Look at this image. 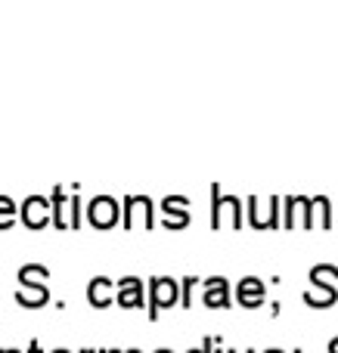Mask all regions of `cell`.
<instances>
[{"label": "cell", "mask_w": 338, "mask_h": 353, "mask_svg": "<svg viewBox=\"0 0 338 353\" xmlns=\"http://www.w3.org/2000/svg\"><path fill=\"white\" fill-rule=\"evenodd\" d=\"M180 301V285L174 279H152L149 285V319H159V310L165 307H174Z\"/></svg>", "instance_id": "cell-1"}, {"label": "cell", "mask_w": 338, "mask_h": 353, "mask_svg": "<svg viewBox=\"0 0 338 353\" xmlns=\"http://www.w3.org/2000/svg\"><path fill=\"white\" fill-rule=\"evenodd\" d=\"M118 214H121V205L109 195H97V199L87 205V220H90L97 230H112L118 223Z\"/></svg>", "instance_id": "cell-2"}, {"label": "cell", "mask_w": 338, "mask_h": 353, "mask_svg": "<svg viewBox=\"0 0 338 353\" xmlns=\"http://www.w3.org/2000/svg\"><path fill=\"white\" fill-rule=\"evenodd\" d=\"M121 208H124V230H134L137 214H143V226H146V230L155 226V211H152L155 205L149 195H128Z\"/></svg>", "instance_id": "cell-3"}, {"label": "cell", "mask_w": 338, "mask_h": 353, "mask_svg": "<svg viewBox=\"0 0 338 353\" xmlns=\"http://www.w3.org/2000/svg\"><path fill=\"white\" fill-rule=\"evenodd\" d=\"M227 214L230 223H233V230H239L242 223V205L236 199H223L221 195V186H211V223H215V230L221 226V217Z\"/></svg>", "instance_id": "cell-4"}, {"label": "cell", "mask_w": 338, "mask_h": 353, "mask_svg": "<svg viewBox=\"0 0 338 353\" xmlns=\"http://www.w3.org/2000/svg\"><path fill=\"white\" fill-rule=\"evenodd\" d=\"M283 223H286V230H310V226H314L310 199H304V195H289V199H286Z\"/></svg>", "instance_id": "cell-5"}, {"label": "cell", "mask_w": 338, "mask_h": 353, "mask_svg": "<svg viewBox=\"0 0 338 353\" xmlns=\"http://www.w3.org/2000/svg\"><path fill=\"white\" fill-rule=\"evenodd\" d=\"M248 220L255 230H277L279 226V199H267L261 205L258 199L248 201Z\"/></svg>", "instance_id": "cell-6"}, {"label": "cell", "mask_w": 338, "mask_h": 353, "mask_svg": "<svg viewBox=\"0 0 338 353\" xmlns=\"http://www.w3.org/2000/svg\"><path fill=\"white\" fill-rule=\"evenodd\" d=\"M22 220L28 230H43L50 223V199L43 195H28L22 205Z\"/></svg>", "instance_id": "cell-7"}, {"label": "cell", "mask_w": 338, "mask_h": 353, "mask_svg": "<svg viewBox=\"0 0 338 353\" xmlns=\"http://www.w3.org/2000/svg\"><path fill=\"white\" fill-rule=\"evenodd\" d=\"M118 304H121L124 310H140V307L146 304V298H143V282L134 279V276H124V279L118 282Z\"/></svg>", "instance_id": "cell-8"}, {"label": "cell", "mask_w": 338, "mask_h": 353, "mask_svg": "<svg viewBox=\"0 0 338 353\" xmlns=\"http://www.w3.org/2000/svg\"><path fill=\"white\" fill-rule=\"evenodd\" d=\"M236 298H239L242 307L255 310V307L264 304V282H258L255 276H246V279L236 285Z\"/></svg>", "instance_id": "cell-9"}, {"label": "cell", "mask_w": 338, "mask_h": 353, "mask_svg": "<svg viewBox=\"0 0 338 353\" xmlns=\"http://www.w3.org/2000/svg\"><path fill=\"white\" fill-rule=\"evenodd\" d=\"M50 298L47 292V282H28V285H22L19 282V292H16V301L22 307H43Z\"/></svg>", "instance_id": "cell-10"}, {"label": "cell", "mask_w": 338, "mask_h": 353, "mask_svg": "<svg viewBox=\"0 0 338 353\" xmlns=\"http://www.w3.org/2000/svg\"><path fill=\"white\" fill-rule=\"evenodd\" d=\"M304 304L314 307V310H323V307L335 304V285L332 282H314V288L304 292Z\"/></svg>", "instance_id": "cell-11"}, {"label": "cell", "mask_w": 338, "mask_h": 353, "mask_svg": "<svg viewBox=\"0 0 338 353\" xmlns=\"http://www.w3.org/2000/svg\"><path fill=\"white\" fill-rule=\"evenodd\" d=\"M202 301H205V307H227V301H230V285L221 279V276H215V279L205 282Z\"/></svg>", "instance_id": "cell-12"}, {"label": "cell", "mask_w": 338, "mask_h": 353, "mask_svg": "<svg viewBox=\"0 0 338 353\" xmlns=\"http://www.w3.org/2000/svg\"><path fill=\"white\" fill-rule=\"evenodd\" d=\"M87 298H90V304L97 307V310L109 307L112 304V282L106 279V276H97V279L87 285Z\"/></svg>", "instance_id": "cell-13"}, {"label": "cell", "mask_w": 338, "mask_h": 353, "mask_svg": "<svg viewBox=\"0 0 338 353\" xmlns=\"http://www.w3.org/2000/svg\"><path fill=\"white\" fill-rule=\"evenodd\" d=\"M310 217L320 220V230H332V205H329L326 195L310 199Z\"/></svg>", "instance_id": "cell-14"}, {"label": "cell", "mask_w": 338, "mask_h": 353, "mask_svg": "<svg viewBox=\"0 0 338 353\" xmlns=\"http://www.w3.org/2000/svg\"><path fill=\"white\" fill-rule=\"evenodd\" d=\"M12 220H16V201L10 195H0V230L12 226Z\"/></svg>", "instance_id": "cell-15"}, {"label": "cell", "mask_w": 338, "mask_h": 353, "mask_svg": "<svg viewBox=\"0 0 338 353\" xmlns=\"http://www.w3.org/2000/svg\"><path fill=\"white\" fill-rule=\"evenodd\" d=\"M50 270L47 267H22L19 270V282L22 285H28V282H47Z\"/></svg>", "instance_id": "cell-16"}, {"label": "cell", "mask_w": 338, "mask_h": 353, "mask_svg": "<svg viewBox=\"0 0 338 353\" xmlns=\"http://www.w3.org/2000/svg\"><path fill=\"white\" fill-rule=\"evenodd\" d=\"M186 205H190V199H186V195H183V199H180V195H168V199L161 201V211H165V214H183Z\"/></svg>", "instance_id": "cell-17"}, {"label": "cell", "mask_w": 338, "mask_h": 353, "mask_svg": "<svg viewBox=\"0 0 338 353\" xmlns=\"http://www.w3.org/2000/svg\"><path fill=\"white\" fill-rule=\"evenodd\" d=\"M310 279L314 282H329V279H338V267H326V263H323V267H314L310 270Z\"/></svg>", "instance_id": "cell-18"}, {"label": "cell", "mask_w": 338, "mask_h": 353, "mask_svg": "<svg viewBox=\"0 0 338 353\" xmlns=\"http://www.w3.org/2000/svg\"><path fill=\"white\" fill-rule=\"evenodd\" d=\"M329 347H332V350H338V341H332V344H329Z\"/></svg>", "instance_id": "cell-19"}]
</instances>
